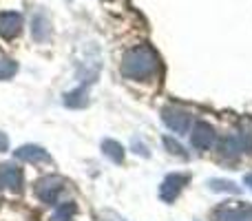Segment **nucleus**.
Returning a JSON list of instances; mask_svg holds the SVG:
<instances>
[{"instance_id": "f257e3e1", "label": "nucleus", "mask_w": 252, "mask_h": 221, "mask_svg": "<svg viewBox=\"0 0 252 221\" xmlns=\"http://www.w3.org/2000/svg\"><path fill=\"white\" fill-rule=\"evenodd\" d=\"M159 69V56L148 44H139V47L126 51L122 60V75L126 80H133V82H146V80L155 78Z\"/></svg>"}, {"instance_id": "f03ea898", "label": "nucleus", "mask_w": 252, "mask_h": 221, "mask_svg": "<svg viewBox=\"0 0 252 221\" xmlns=\"http://www.w3.org/2000/svg\"><path fill=\"white\" fill-rule=\"evenodd\" d=\"M62 190H64V182H62L60 177H56V175H49V177L40 179V182L35 184V195H38V199L49 206L58 204Z\"/></svg>"}, {"instance_id": "7ed1b4c3", "label": "nucleus", "mask_w": 252, "mask_h": 221, "mask_svg": "<svg viewBox=\"0 0 252 221\" xmlns=\"http://www.w3.org/2000/svg\"><path fill=\"white\" fill-rule=\"evenodd\" d=\"M161 120L177 135H186L188 130H190V113L184 109H177V106H166V109L161 111Z\"/></svg>"}, {"instance_id": "20e7f679", "label": "nucleus", "mask_w": 252, "mask_h": 221, "mask_svg": "<svg viewBox=\"0 0 252 221\" xmlns=\"http://www.w3.org/2000/svg\"><path fill=\"white\" fill-rule=\"evenodd\" d=\"M188 175H184V173H173V175H168V177L164 179V184H161V188H159V197L164 201H168V204H173L175 199L179 197V192L184 190V186L188 184Z\"/></svg>"}, {"instance_id": "39448f33", "label": "nucleus", "mask_w": 252, "mask_h": 221, "mask_svg": "<svg viewBox=\"0 0 252 221\" xmlns=\"http://www.w3.org/2000/svg\"><path fill=\"white\" fill-rule=\"evenodd\" d=\"M0 188L18 192L22 188V170L13 164H0Z\"/></svg>"}, {"instance_id": "423d86ee", "label": "nucleus", "mask_w": 252, "mask_h": 221, "mask_svg": "<svg viewBox=\"0 0 252 221\" xmlns=\"http://www.w3.org/2000/svg\"><path fill=\"white\" fill-rule=\"evenodd\" d=\"M215 139H217V135H215V128L210 124H206V122H199V124L192 128V133H190L192 146L199 148V151H208V148L215 144Z\"/></svg>"}, {"instance_id": "0eeeda50", "label": "nucleus", "mask_w": 252, "mask_h": 221, "mask_svg": "<svg viewBox=\"0 0 252 221\" xmlns=\"http://www.w3.org/2000/svg\"><path fill=\"white\" fill-rule=\"evenodd\" d=\"M22 16L18 11H2L0 13V35L7 40L16 38L18 33L22 31Z\"/></svg>"}, {"instance_id": "6e6552de", "label": "nucleus", "mask_w": 252, "mask_h": 221, "mask_svg": "<svg viewBox=\"0 0 252 221\" xmlns=\"http://www.w3.org/2000/svg\"><path fill=\"white\" fill-rule=\"evenodd\" d=\"M16 157L22 161H29V164H42V161H51V157H49V153L44 151V148L40 146H20L16 151Z\"/></svg>"}, {"instance_id": "1a4fd4ad", "label": "nucleus", "mask_w": 252, "mask_h": 221, "mask_svg": "<svg viewBox=\"0 0 252 221\" xmlns=\"http://www.w3.org/2000/svg\"><path fill=\"white\" fill-rule=\"evenodd\" d=\"M215 221H252V206L221 208L217 215H215Z\"/></svg>"}, {"instance_id": "9d476101", "label": "nucleus", "mask_w": 252, "mask_h": 221, "mask_svg": "<svg viewBox=\"0 0 252 221\" xmlns=\"http://www.w3.org/2000/svg\"><path fill=\"white\" fill-rule=\"evenodd\" d=\"M31 35H33L38 42H44V40L51 38V22L44 13H38L31 22Z\"/></svg>"}, {"instance_id": "9b49d317", "label": "nucleus", "mask_w": 252, "mask_h": 221, "mask_svg": "<svg viewBox=\"0 0 252 221\" xmlns=\"http://www.w3.org/2000/svg\"><path fill=\"white\" fill-rule=\"evenodd\" d=\"M102 153H104L111 161H115V164H122L124 161V148H122V144L115 142V139H104V142H102Z\"/></svg>"}, {"instance_id": "f8f14e48", "label": "nucleus", "mask_w": 252, "mask_h": 221, "mask_svg": "<svg viewBox=\"0 0 252 221\" xmlns=\"http://www.w3.org/2000/svg\"><path fill=\"white\" fill-rule=\"evenodd\" d=\"M75 213H78L75 204H73V201H66V204L58 206V210L53 213L51 221H71V219H73V215H75Z\"/></svg>"}, {"instance_id": "ddd939ff", "label": "nucleus", "mask_w": 252, "mask_h": 221, "mask_svg": "<svg viewBox=\"0 0 252 221\" xmlns=\"http://www.w3.org/2000/svg\"><path fill=\"white\" fill-rule=\"evenodd\" d=\"M66 106H84L87 104V89H75L64 95Z\"/></svg>"}, {"instance_id": "4468645a", "label": "nucleus", "mask_w": 252, "mask_h": 221, "mask_svg": "<svg viewBox=\"0 0 252 221\" xmlns=\"http://www.w3.org/2000/svg\"><path fill=\"white\" fill-rule=\"evenodd\" d=\"M208 186L213 190H226V192H239V186H235L232 182H226V179H210Z\"/></svg>"}, {"instance_id": "2eb2a0df", "label": "nucleus", "mask_w": 252, "mask_h": 221, "mask_svg": "<svg viewBox=\"0 0 252 221\" xmlns=\"http://www.w3.org/2000/svg\"><path fill=\"white\" fill-rule=\"evenodd\" d=\"M18 71V64L13 60H0V80H9L13 78Z\"/></svg>"}, {"instance_id": "dca6fc26", "label": "nucleus", "mask_w": 252, "mask_h": 221, "mask_svg": "<svg viewBox=\"0 0 252 221\" xmlns=\"http://www.w3.org/2000/svg\"><path fill=\"white\" fill-rule=\"evenodd\" d=\"M164 146L168 148L173 155H177V157H186V151L182 148V144H177L173 137H164Z\"/></svg>"}, {"instance_id": "f3484780", "label": "nucleus", "mask_w": 252, "mask_h": 221, "mask_svg": "<svg viewBox=\"0 0 252 221\" xmlns=\"http://www.w3.org/2000/svg\"><path fill=\"white\" fill-rule=\"evenodd\" d=\"M7 146H9V139H7V135H4V133H0V153H4V151H7Z\"/></svg>"}, {"instance_id": "a211bd4d", "label": "nucleus", "mask_w": 252, "mask_h": 221, "mask_svg": "<svg viewBox=\"0 0 252 221\" xmlns=\"http://www.w3.org/2000/svg\"><path fill=\"white\" fill-rule=\"evenodd\" d=\"M244 182H246V186H248L250 190H252V173H250V175H246V179H244Z\"/></svg>"}]
</instances>
